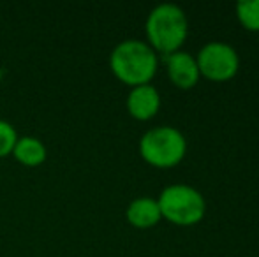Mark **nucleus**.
<instances>
[{"label": "nucleus", "mask_w": 259, "mask_h": 257, "mask_svg": "<svg viewBox=\"0 0 259 257\" xmlns=\"http://www.w3.org/2000/svg\"><path fill=\"white\" fill-rule=\"evenodd\" d=\"M159 59L148 42L140 39H125L113 48L109 67L122 83L131 86L147 85L157 72Z\"/></svg>", "instance_id": "f257e3e1"}, {"label": "nucleus", "mask_w": 259, "mask_h": 257, "mask_svg": "<svg viewBox=\"0 0 259 257\" xmlns=\"http://www.w3.org/2000/svg\"><path fill=\"white\" fill-rule=\"evenodd\" d=\"M147 37L154 52L162 57L178 52L189 35V20L177 4H159L147 18Z\"/></svg>", "instance_id": "f03ea898"}, {"label": "nucleus", "mask_w": 259, "mask_h": 257, "mask_svg": "<svg viewBox=\"0 0 259 257\" xmlns=\"http://www.w3.org/2000/svg\"><path fill=\"white\" fill-rule=\"evenodd\" d=\"M140 153L150 166L167 169L184 161L187 153V141L177 127L160 125L141 136Z\"/></svg>", "instance_id": "7ed1b4c3"}, {"label": "nucleus", "mask_w": 259, "mask_h": 257, "mask_svg": "<svg viewBox=\"0 0 259 257\" xmlns=\"http://www.w3.org/2000/svg\"><path fill=\"white\" fill-rule=\"evenodd\" d=\"M160 215L177 226H194L206 213V201L198 189L185 183H173L160 192Z\"/></svg>", "instance_id": "20e7f679"}, {"label": "nucleus", "mask_w": 259, "mask_h": 257, "mask_svg": "<svg viewBox=\"0 0 259 257\" xmlns=\"http://www.w3.org/2000/svg\"><path fill=\"white\" fill-rule=\"evenodd\" d=\"M199 76L210 81H228L235 78L240 67V57L228 42L211 41L199 49L196 55Z\"/></svg>", "instance_id": "39448f33"}, {"label": "nucleus", "mask_w": 259, "mask_h": 257, "mask_svg": "<svg viewBox=\"0 0 259 257\" xmlns=\"http://www.w3.org/2000/svg\"><path fill=\"white\" fill-rule=\"evenodd\" d=\"M164 62H166L167 76L177 88L189 90L201 78L198 64H196V57H192L187 52L178 49V52L164 57Z\"/></svg>", "instance_id": "423d86ee"}, {"label": "nucleus", "mask_w": 259, "mask_h": 257, "mask_svg": "<svg viewBox=\"0 0 259 257\" xmlns=\"http://www.w3.org/2000/svg\"><path fill=\"white\" fill-rule=\"evenodd\" d=\"M160 108V93L154 85L147 83V85L133 86L127 95V110H129L131 117L136 120H150L157 115Z\"/></svg>", "instance_id": "0eeeda50"}, {"label": "nucleus", "mask_w": 259, "mask_h": 257, "mask_svg": "<svg viewBox=\"0 0 259 257\" xmlns=\"http://www.w3.org/2000/svg\"><path fill=\"white\" fill-rule=\"evenodd\" d=\"M125 217L131 226L138 227V229H150V227L157 226L159 220L162 219L157 199L147 197V195L131 201V204L125 210Z\"/></svg>", "instance_id": "6e6552de"}, {"label": "nucleus", "mask_w": 259, "mask_h": 257, "mask_svg": "<svg viewBox=\"0 0 259 257\" xmlns=\"http://www.w3.org/2000/svg\"><path fill=\"white\" fill-rule=\"evenodd\" d=\"M13 155L23 166H39L46 159V146L37 137L23 136L18 137L16 144L13 148Z\"/></svg>", "instance_id": "1a4fd4ad"}, {"label": "nucleus", "mask_w": 259, "mask_h": 257, "mask_svg": "<svg viewBox=\"0 0 259 257\" xmlns=\"http://www.w3.org/2000/svg\"><path fill=\"white\" fill-rule=\"evenodd\" d=\"M235 11L243 28L249 32H259V0H240Z\"/></svg>", "instance_id": "9d476101"}, {"label": "nucleus", "mask_w": 259, "mask_h": 257, "mask_svg": "<svg viewBox=\"0 0 259 257\" xmlns=\"http://www.w3.org/2000/svg\"><path fill=\"white\" fill-rule=\"evenodd\" d=\"M18 141L16 129L6 120H0V157L13 153V148Z\"/></svg>", "instance_id": "9b49d317"}]
</instances>
